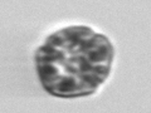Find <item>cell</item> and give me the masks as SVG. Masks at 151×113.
Here are the masks:
<instances>
[{"label": "cell", "instance_id": "1", "mask_svg": "<svg viewBox=\"0 0 151 113\" xmlns=\"http://www.w3.org/2000/svg\"><path fill=\"white\" fill-rule=\"evenodd\" d=\"M113 54L108 38L89 26L63 28L50 34L35 51L38 77L52 96H89L108 78Z\"/></svg>", "mask_w": 151, "mask_h": 113}]
</instances>
